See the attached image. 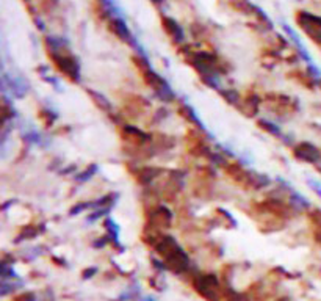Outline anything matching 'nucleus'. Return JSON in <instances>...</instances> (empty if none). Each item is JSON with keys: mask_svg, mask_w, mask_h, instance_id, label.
<instances>
[{"mask_svg": "<svg viewBox=\"0 0 321 301\" xmlns=\"http://www.w3.org/2000/svg\"><path fill=\"white\" fill-rule=\"evenodd\" d=\"M53 61H55V65L60 68V71L64 72V74H68L72 79H77V74H79L77 65L71 57H68V55H53Z\"/></svg>", "mask_w": 321, "mask_h": 301, "instance_id": "obj_3", "label": "nucleus"}, {"mask_svg": "<svg viewBox=\"0 0 321 301\" xmlns=\"http://www.w3.org/2000/svg\"><path fill=\"white\" fill-rule=\"evenodd\" d=\"M195 287L204 298L210 301L219 300V286L215 276L212 275H202L195 281Z\"/></svg>", "mask_w": 321, "mask_h": 301, "instance_id": "obj_1", "label": "nucleus"}, {"mask_svg": "<svg viewBox=\"0 0 321 301\" xmlns=\"http://www.w3.org/2000/svg\"><path fill=\"white\" fill-rule=\"evenodd\" d=\"M296 156L302 160H307V162H317L320 159V152L315 146L304 143L296 149Z\"/></svg>", "mask_w": 321, "mask_h": 301, "instance_id": "obj_4", "label": "nucleus"}, {"mask_svg": "<svg viewBox=\"0 0 321 301\" xmlns=\"http://www.w3.org/2000/svg\"><path fill=\"white\" fill-rule=\"evenodd\" d=\"M155 2H160V0H155Z\"/></svg>", "mask_w": 321, "mask_h": 301, "instance_id": "obj_5", "label": "nucleus"}, {"mask_svg": "<svg viewBox=\"0 0 321 301\" xmlns=\"http://www.w3.org/2000/svg\"><path fill=\"white\" fill-rule=\"evenodd\" d=\"M299 24L302 25V29L312 36V40L321 43V17L302 13L299 16Z\"/></svg>", "mask_w": 321, "mask_h": 301, "instance_id": "obj_2", "label": "nucleus"}]
</instances>
